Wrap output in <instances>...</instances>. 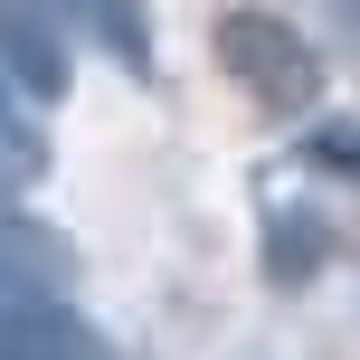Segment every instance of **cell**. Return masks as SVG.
<instances>
[{"mask_svg":"<svg viewBox=\"0 0 360 360\" xmlns=\"http://www.w3.org/2000/svg\"><path fill=\"white\" fill-rule=\"evenodd\" d=\"M209 57H218V76H228L247 105H266V114H313L323 105V48H313L294 19H275V10H218Z\"/></svg>","mask_w":360,"mask_h":360,"instance_id":"6da1fadb","label":"cell"},{"mask_svg":"<svg viewBox=\"0 0 360 360\" xmlns=\"http://www.w3.org/2000/svg\"><path fill=\"white\" fill-rule=\"evenodd\" d=\"M0 360H114V351L48 294H0Z\"/></svg>","mask_w":360,"mask_h":360,"instance_id":"7a4b0ae2","label":"cell"},{"mask_svg":"<svg viewBox=\"0 0 360 360\" xmlns=\"http://www.w3.org/2000/svg\"><path fill=\"white\" fill-rule=\"evenodd\" d=\"M0 67H10V86H29L38 105L67 95V29H57L38 0H0Z\"/></svg>","mask_w":360,"mask_h":360,"instance_id":"3957f363","label":"cell"},{"mask_svg":"<svg viewBox=\"0 0 360 360\" xmlns=\"http://www.w3.org/2000/svg\"><path fill=\"white\" fill-rule=\"evenodd\" d=\"M67 285H76V247L0 199V294H48V304H57Z\"/></svg>","mask_w":360,"mask_h":360,"instance_id":"277c9868","label":"cell"},{"mask_svg":"<svg viewBox=\"0 0 360 360\" xmlns=\"http://www.w3.org/2000/svg\"><path fill=\"white\" fill-rule=\"evenodd\" d=\"M38 10H48L57 29L95 38L124 76H152V10H143V0H38Z\"/></svg>","mask_w":360,"mask_h":360,"instance_id":"5b68a950","label":"cell"},{"mask_svg":"<svg viewBox=\"0 0 360 360\" xmlns=\"http://www.w3.org/2000/svg\"><path fill=\"white\" fill-rule=\"evenodd\" d=\"M323 256H332V228L313 209H266V275L275 285H304Z\"/></svg>","mask_w":360,"mask_h":360,"instance_id":"8992f818","label":"cell"},{"mask_svg":"<svg viewBox=\"0 0 360 360\" xmlns=\"http://www.w3.org/2000/svg\"><path fill=\"white\" fill-rule=\"evenodd\" d=\"M38 171H48V143H38V124L19 114V86L0 76V199H10V190H29Z\"/></svg>","mask_w":360,"mask_h":360,"instance_id":"52a82bcc","label":"cell"},{"mask_svg":"<svg viewBox=\"0 0 360 360\" xmlns=\"http://www.w3.org/2000/svg\"><path fill=\"white\" fill-rule=\"evenodd\" d=\"M304 162L323 171V180H360V124H323L304 143Z\"/></svg>","mask_w":360,"mask_h":360,"instance_id":"ba28073f","label":"cell"}]
</instances>
